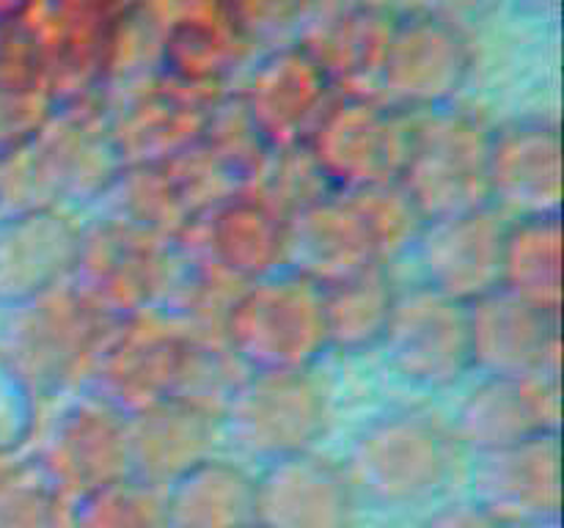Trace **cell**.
Here are the masks:
<instances>
[{
    "label": "cell",
    "mask_w": 564,
    "mask_h": 528,
    "mask_svg": "<svg viewBox=\"0 0 564 528\" xmlns=\"http://www.w3.org/2000/svg\"><path fill=\"white\" fill-rule=\"evenodd\" d=\"M422 223L400 185L323 190L284 218V267L317 284L391 267L411 251Z\"/></svg>",
    "instance_id": "obj_1"
},
{
    "label": "cell",
    "mask_w": 564,
    "mask_h": 528,
    "mask_svg": "<svg viewBox=\"0 0 564 528\" xmlns=\"http://www.w3.org/2000/svg\"><path fill=\"white\" fill-rule=\"evenodd\" d=\"M457 443L424 413H389L352 438L341 465L356 501L378 509L433 504L455 479Z\"/></svg>",
    "instance_id": "obj_2"
},
{
    "label": "cell",
    "mask_w": 564,
    "mask_h": 528,
    "mask_svg": "<svg viewBox=\"0 0 564 528\" xmlns=\"http://www.w3.org/2000/svg\"><path fill=\"white\" fill-rule=\"evenodd\" d=\"M229 352L248 372H308L328 352L323 286L295 270H275L229 302Z\"/></svg>",
    "instance_id": "obj_3"
},
{
    "label": "cell",
    "mask_w": 564,
    "mask_h": 528,
    "mask_svg": "<svg viewBox=\"0 0 564 528\" xmlns=\"http://www.w3.org/2000/svg\"><path fill=\"white\" fill-rule=\"evenodd\" d=\"M490 127L463 110H427L411 119L408 157L397 185L422 220L488 207Z\"/></svg>",
    "instance_id": "obj_4"
},
{
    "label": "cell",
    "mask_w": 564,
    "mask_h": 528,
    "mask_svg": "<svg viewBox=\"0 0 564 528\" xmlns=\"http://www.w3.org/2000/svg\"><path fill=\"white\" fill-rule=\"evenodd\" d=\"M325 399L308 372H251L220 405V438L253 462L314 451L325 432Z\"/></svg>",
    "instance_id": "obj_5"
},
{
    "label": "cell",
    "mask_w": 564,
    "mask_h": 528,
    "mask_svg": "<svg viewBox=\"0 0 564 528\" xmlns=\"http://www.w3.org/2000/svg\"><path fill=\"white\" fill-rule=\"evenodd\" d=\"M411 141V116L372 99H347L319 116L308 163L328 190L397 185Z\"/></svg>",
    "instance_id": "obj_6"
},
{
    "label": "cell",
    "mask_w": 564,
    "mask_h": 528,
    "mask_svg": "<svg viewBox=\"0 0 564 528\" xmlns=\"http://www.w3.org/2000/svg\"><path fill=\"white\" fill-rule=\"evenodd\" d=\"M397 377L441 391L471 372L466 306L424 284L397 289L383 341Z\"/></svg>",
    "instance_id": "obj_7"
},
{
    "label": "cell",
    "mask_w": 564,
    "mask_h": 528,
    "mask_svg": "<svg viewBox=\"0 0 564 528\" xmlns=\"http://www.w3.org/2000/svg\"><path fill=\"white\" fill-rule=\"evenodd\" d=\"M36 471L66 504L130 476L127 413L94 394L66 405L50 427Z\"/></svg>",
    "instance_id": "obj_8"
},
{
    "label": "cell",
    "mask_w": 564,
    "mask_h": 528,
    "mask_svg": "<svg viewBox=\"0 0 564 528\" xmlns=\"http://www.w3.org/2000/svg\"><path fill=\"white\" fill-rule=\"evenodd\" d=\"M11 311L14 319L3 355L20 369L36 396L61 388L94 358L102 317L72 289L61 286Z\"/></svg>",
    "instance_id": "obj_9"
},
{
    "label": "cell",
    "mask_w": 564,
    "mask_h": 528,
    "mask_svg": "<svg viewBox=\"0 0 564 528\" xmlns=\"http://www.w3.org/2000/svg\"><path fill=\"white\" fill-rule=\"evenodd\" d=\"M468 484L474 504L512 528L562 517V435L543 432L479 451Z\"/></svg>",
    "instance_id": "obj_10"
},
{
    "label": "cell",
    "mask_w": 564,
    "mask_h": 528,
    "mask_svg": "<svg viewBox=\"0 0 564 528\" xmlns=\"http://www.w3.org/2000/svg\"><path fill=\"white\" fill-rule=\"evenodd\" d=\"M507 223L510 220L490 204L424 220L411 248L422 273L419 284L463 306L499 289Z\"/></svg>",
    "instance_id": "obj_11"
},
{
    "label": "cell",
    "mask_w": 564,
    "mask_h": 528,
    "mask_svg": "<svg viewBox=\"0 0 564 528\" xmlns=\"http://www.w3.org/2000/svg\"><path fill=\"white\" fill-rule=\"evenodd\" d=\"M468 64V47L455 28L435 16H413L391 25L378 82L386 105L402 113H427L460 91Z\"/></svg>",
    "instance_id": "obj_12"
},
{
    "label": "cell",
    "mask_w": 564,
    "mask_h": 528,
    "mask_svg": "<svg viewBox=\"0 0 564 528\" xmlns=\"http://www.w3.org/2000/svg\"><path fill=\"white\" fill-rule=\"evenodd\" d=\"M471 369L485 377H560V317L494 289L466 306Z\"/></svg>",
    "instance_id": "obj_13"
},
{
    "label": "cell",
    "mask_w": 564,
    "mask_h": 528,
    "mask_svg": "<svg viewBox=\"0 0 564 528\" xmlns=\"http://www.w3.org/2000/svg\"><path fill=\"white\" fill-rule=\"evenodd\" d=\"M488 204L507 220L562 215V138L549 121L490 132Z\"/></svg>",
    "instance_id": "obj_14"
},
{
    "label": "cell",
    "mask_w": 564,
    "mask_h": 528,
    "mask_svg": "<svg viewBox=\"0 0 564 528\" xmlns=\"http://www.w3.org/2000/svg\"><path fill=\"white\" fill-rule=\"evenodd\" d=\"M204 372L207 366L198 352L174 336H127L99 352L91 394L121 413H132L169 396L204 405L198 396Z\"/></svg>",
    "instance_id": "obj_15"
},
{
    "label": "cell",
    "mask_w": 564,
    "mask_h": 528,
    "mask_svg": "<svg viewBox=\"0 0 564 528\" xmlns=\"http://www.w3.org/2000/svg\"><path fill=\"white\" fill-rule=\"evenodd\" d=\"M356 504L341 465L314 451L268 462L253 476L259 528H352Z\"/></svg>",
    "instance_id": "obj_16"
},
{
    "label": "cell",
    "mask_w": 564,
    "mask_h": 528,
    "mask_svg": "<svg viewBox=\"0 0 564 528\" xmlns=\"http://www.w3.org/2000/svg\"><path fill=\"white\" fill-rule=\"evenodd\" d=\"M80 229L53 207L0 218V306L20 308L61 289L80 256Z\"/></svg>",
    "instance_id": "obj_17"
},
{
    "label": "cell",
    "mask_w": 564,
    "mask_h": 528,
    "mask_svg": "<svg viewBox=\"0 0 564 528\" xmlns=\"http://www.w3.org/2000/svg\"><path fill=\"white\" fill-rule=\"evenodd\" d=\"M560 377H485L460 402L452 438L471 454L560 432Z\"/></svg>",
    "instance_id": "obj_18"
},
{
    "label": "cell",
    "mask_w": 564,
    "mask_h": 528,
    "mask_svg": "<svg viewBox=\"0 0 564 528\" xmlns=\"http://www.w3.org/2000/svg\"><path fill=\"white\" fill-rule=\"evenodd\" d=\"M218 413L169 396L127 413L130 476L165 490L174 479L209 460L218 446Z\"/></svg>",
    "instance_id": "obj_19"
},
{
    "label": "cell",
    "mask_w": 564,
    "mask_h": 528,
    "mask_svg": "<svg viewBox=\"0 0 564 528\" xmlns=\"http://www.w3.org/2000/svg\"><path fill=\"white\" fill-rule=\"evenodd\" d=\"M323 66L306 55H275L251 86L253 130L268 143L292 148L319 121Z\"/></svg>",
    "instance_id": "obj_20"
},
{
    "label": "cell",
    "mask_w": 564,
    "mask_h": 528,
    "mask_svg": "<svg viewBox=\"0 0 564 528\" xmlns=\"http://www.w3.org/2000/svg\"><path fill=\"white\" fill-rule=\"evenodd\" d=\"M163 506L165 528H246L253 522V476L209 457L163 490Z\"/></svg>",
    "instance_id": "obj_21"
},
{
    "label": "cell",
    "mask_w": 564,
    "mask_h": 528,
    "mask_svg": "<svg viewBox=\"0 0 564 528\" xmlns=\"http://www.w3.org/2000/svg\"><path fill=\"white\" fill-rule=\"evenodd\" d=\"M499 289L560 317L562 215L523 218L507 223Z\"/></svg>",
    "instance_id": "obj_22"
},
{
    "label": "cell",
    "mask_w": 564,
    "mask_h": 528,
    "mask_svg": "<svg viewBox=\"0 0 564 528\" xmlns=\"http://www.w3.org/2000/svg\"><path fill=\"white\" fill-rule=\"evenodd\" d=\"M319 286L328 350L356 355L380 346L397 297L389 267H369Z\"/></svg>",
    "instance_id": "obj_23"
},
{
    "label": "cell",
    "mask_w": 564,
    "mask_h": 528,
    "mask_svg": "<svg viewBox=\"0 0 564 528\" xmlns=\"http://www.w3.org/2000/svg\"><path fill=\"white\" fill-rule=\"evenodd\" d=\"M207 251L224 273L257 280L284 267V218L264 204L231 198L209 220Z\"/></svg>",
    "instance_id": "obj_24"
},
{
    "label": "cell",
    "mask_w": 564,
    "mask_h": 528,
    "mask_svg": "<svg viewBox=\"0 0 564 528\" xmlns=\"http://www.w3.org/2000/svg\"><path fill=\"white\" fill-rule=\"evenodd\" d=\"M66 528H165L163 490L141 479H116L69 504Z\"/></svg>",
    "instance_id": "obj_25"
},
{
    "label": "cell",
    "mask_w": 564,
    "mask_h": 528,
    "mask_svg": "<svg viewBox=\"0 0 564 528\" xmlns=\"http://www.w3.org/2000/svg\"><path fill=\"white\" fill-rule=\"evenodd\" d=\"M69 504L33 468L11 471L0 484V528H66Z\"/></svg>",
    "instance_id": "obj_26"
},
{
    "label": "cell",
    "mask_w": 564,
    "mask_h": 528,
    "mask_svg": "<svg viewBox=\"0 0 564 528\" xmlns=\"http://www.w3.org/2000/svg\"><path fill=\"white\" fill-rule=\"evenodd\" d=\"M36 429V391L0 352V460L28 446Z\"/></svg>",
    "instance_id": "obj_27"
},
{
    "label": "cell",
    "mask_w": 564,
    "mask_h": 528,
    "mask_svg": "<svg viewBox=\"0 0 564 528\" xmlns=\"http://www.w3.org/2000/svg\"><path fill=\"white\" fill-rule=\"evenodd\" d=\"M419 528H512L477 506L474 501H460V504L441 506L433 515L424 517Z\"/></svg>",
    "instance_id": "obj_28"
},
{
    "label": "cell",
    "mask_w": 564,
    "mask_h": 528,
    "mask_svg": "<svg viewBox=\"0 0 564 528\" xmlns=\"http://www.w3.org/2000/svg\"><path fill=\"white\" fill-rule=\"evenodd\" d=\"M523 528H562V517H549V520H540V522H529Z\"/></svg>",
    "instance_id": "obj_29"
},
{
    "label": "cell",
    "mask_w": 564,
    "mask_h": 528,
    "mask_svg": "<svg viewBox=\"0 0 564 528\" xmlns=\"http://www.w3.org/2000/svg\"><path fill=\"white\" fill-rule=\"evenodd\" d=\"M3 462H6V460H0V484H3V482H6V476H9V473H11L9 468L3 465Z\"/></svg>",
    "instance_id": "obj_30"
},
{
    "label": "cell",
    "mask_w": 564,
    "mask_h": 528,
    "mask_svg": "<svg viewBox=\"0 0 564 528\" xmlns=\"http://www.w3.org/2000/svg\"><path fill=\"white\" fill-rule=\"evenodd\" d=\"M246 528H259V526H257V522H251V526H246Z\"/></svg>",
    "instance_id": "obj_31"
}]
</instances>
